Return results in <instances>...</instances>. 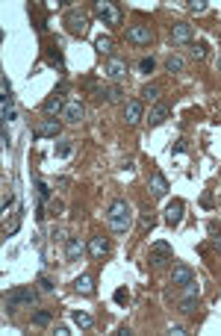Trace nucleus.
<instances>
[{"mask_svg": "<svg viewBox=\"0 0 221 336\" xmlns=\"http://www.w3.org/2000/svg\"><path fill=\"white\" fill-rule=\"evenodd\" d=\"M106 218H109V230L112 233H127L130 221H133V206L124 201V198H115L106 209Z\"/></svg>", "mask_w": 221, "mask_h": 336, "instance_id": "nucleus-1", "label": "nucleus"}, {"mask_svg": "<svg viewBox=\"0 0 221 336\" xmlns=\"http://www.w3.org/2000/svg\"><path fill=\"white\" fill-rule=\"evenodd\" d=\"M95 15L103 21V24H109V27H118V24H121V9H118L115 0H97Z\"/></svg>", "mask_w": 221, "mask_h": 336, "instance_id": "nucleus-2", "label": "nucleus"}, {"mask_svg": "<svg viewBox=\"0 0 221 336\" xmlns=\"http://www.w3.org/2000/svg\"><path fill=\"white\" fill-rule=\"evenodd\" d=\"M127 41H130V44L145 47V44H151V41H154V30H151L148 24L136 21V24H130V27H127Z\"/></svg>", "mask_w": 221, "mask_h": 336, "instance_id": "nucleus-3", "label": "nucleus"}, {"mask_svg": "<svg viewBox=\"0 0 221 336\" xmlns=\"http://www.w3.org/2000/svg\"><path fill=\"white\" fill-rule=\"evenodd\" d=\"M65 30H68L71 35H77V38H83V35L89 33V18H86L83 12L74 9V12L65 15Z\"/></svg>", "mask_w": 221, "mask_h": 336, "instance_id": "nucleus-4", "label": "nucleus"}, {"mask_svg": "<svg viewBox=\"0 0 221 336\" xmlns=\"http://www.w3.org/2000/svg\"><path fill=\"white\" fill-rule=\"evenodd\" d=\"M168 263H174V254H171V245L168 242H154V248H151V266H168Z\"/></svg>", "mask_w": 221, "mask_h": 336, "instance_id": "nucleus-5", "label": "nucleus"}, {"mask_svg": "<svg viewBox=\"0 0 221 336\" xmlns=\"http://www.w3.org/2000/svg\"><path fill=\"white\" fill-rule=\"evenodd\" d=\"M62 118L68 121V124H80V121L86 118V106H83V101H80V98H74V101H68V103H65Z\"/></svg>", "mask_w": 221, "mask_h": 336, "instance_id": "nucleus-6", "label": "nucleus"}, {"mask_svg": "<svg viewBox=\"0 0 221 336\" xmlns=\"http://www.w3.org/2000/svg\"><path fill=\"white\" fill-rule=\"evenodd\" d=\"M168 35H171V41H174V44H189L192 35H195V30H192L186 21H177V24H171Z\"/></svg>", "mask_w": 221, "mask_h": 336, "instance_id": "nucleus-7", "label": "nucleus"}, {"mask_svg": "<svg viewBox=\"0 0 221 336\" xmlns=\"http://www.w3.org/2000/svg\"><path fill=\"white\" fill-rule=\"evenodd\" d=\"M127 74H130V65H127L124 59H118V56H112V59L106 62V77H109V80H115V83H121V80H127Z\"/></svg>", "mask_w": 221, "mask_h": 336, "instance_id": "nucleus-8", "label": "nucleus"}, {"mask_svg": "<svg viewBox=\"0 0 221 336\" xmlns=\"http://www.w3.org/2000/svg\"><path fill=\"white\" fill-rule=\"evenodd\" d=\"M35 301H38V292H35L32 286H24V289H18V292L9 298V313H12L18 304H35Z\"/></svg>", "mask_w": 221, "mask_h": 336, "instance_id": "nucleus-9", "label": "nucleus"}, {"mask_svg": "<svg viewBox=\"0 0 221 336\" xmlns=\"http://www.w3.org/2000/svg\"><path fill=\"white\" fill-rule=\"evenodd\" d=\"M183 212H186V203H183V201H171L168 206H165V224L177 227V224L183 221Z\"/></svg>", "mask_w": 221, "mask_h": 336, "instance_id": "nucleus-10", "label": "nucleus"}, {"mask_svg": "<svg viewBox=\"0 0 221 336\" xmlns=\"http://www.w3.org/2000/svg\"><path fill=\"white\" fill-rule=\"evenodd\" d=\"M148 189H151V195H154V198H165V195H168V180L162 177V171H154V174H151Z\"/></svg>", "mask_w": 221, "mask_h": 336, "instance_id": "nucleus-11", "label": "nucleus"}, {"mask_svg": "<svg viewBox=\"0 0 221 336\" xmlns=\"http://www.w3.org/2000/svg\"><path fill=\"white\" fill-rule=\"evenodd\" d=\"M142 115H145V106H142V101H127V106H124V121L130 124V127H136V124L142 121Z\"/></svg>", "mask_w": 221, "mask_h": 336, "instance_id": "nucleus-12", "label": "nucleus"}, {"mask_svg": "<svg viewBox=\"0 0 221 336\" xmlns=\"http://www.w3.org/2000/svg\"><path fill=\"white\" fill-rule=\"evenodd\" d=\"M62 109H65L62 92H53L50 98H44V103H41V112H44V115H59Z\"/></svg>", "mask_w": 221, "mask_h": 336, "instance_id": "nucleus-13", "label": "nucleus"}, {"mask_svg": "<svg viewBox=\"0 0 221 336\" xmlns=\"http://www.w3.org/2000/svg\"><path fill=\"white\" fill-rule=\"evenodd\" d=\"M192 280H195V271H192L189 266H183V263H177L174 271H171V283H174V286H186Z\"/></svg>", "mask_w": 221, "mask_h": 336, "instance_id": "nucleus-14", "label": "nucleus"}, {"mask_svg": "<svg viewBox=\"0 0 221 336\" xmlns=\"http://www.w3.org/2000/svg\"><path fill=\"white\" fill-rule=\"evenodd\" d=\"M89 254H92L95 260L106 257V254H109V239H106V236H92V239H89Z\"/></svg>", "mask_w": 221, "mask_h": 336, "instance_id": "nucleus-15", "label": "nucleus"}, {"mask_svg": "<svg viewBox=\"0 0 221 336\" xmlns=\"http://www.w3.org/2000/svg\"><path fill=\"white\" fill-rule=\"evenodd\" d=\"M168 115H171V106H168V103H157V106L151 109V118H148V121H151V127H159V124L168 121Z\"/></svg>", "mask_w": 221, "mask_h": 336, "instance_id": "nucleus-16", "label": "nucleus"}, {"mask_svg": "<svg viewBox=\"0 0 221 336\" xmlns=\"http://www.w3.org/2000/svg\"><path fill=\"white\" fill-rule=\"evenodd\" d=\"M59 130H62L59 121H41V124L35 127V136H38V139H56Z\"/></svg>", "mask_w": 221, "mask_h": 336, "instance_id": "nucleus-17", "label": "nucleus"}, {"mask_svg": "<svg viewBox=\"0 0 221 336\" xmlns=\"http://www.w3.org/2000/svg\"><path fill=\"white\" fill-rule=\"evenodd\" d=\"M83 251H86V245H83L80 239H68V245H65V257H68V263H77V260L83 257Z\"/></svg>", "mask_w": 221, "mask_h": 336, "instance_id": "nucleus-18", "label": "nucleus"}, {"mask_svg": "<svg viewBox=\"0 0 221 336\" xmlns=\"http://www.w3.org/2000/svg\"><path fill=\"white\" fill-rule=\"evenodd\" d=\"M74 289H77L80 295L92 298V295H95V280H92L89 274H83V277H77V280H74Z\"/></svg>", "mask_w": 221, "mask_h": 336, "instance_id": "nucleus-19", "label": "nucleus"}, {"mask_svg": "<svg viewBox=\"0 0 221 336\" xmlns=\"http://www.w3.org/2000/svg\"><path fill=\"white\" fill-rule=\"evenodd\" d=\"M71 322H74L77 328H83V331H89V328L95 325V319H92L86 310H74V313H71Z\"/></svg>", "mask_w": 221, "mask_h": 336, "instance_id": "nucleus-20", "label": "nucleus"}, {"mask_svg": "<svg viewBox=\"0 0 221 336\" xmlns=\"http://www.w3.org/2000/svg\"><path fill=\"white\" fill-rule=\"evenodd\" d=\"M124 98V89L115 83V86H103V101H109V103H115V101H121Z\"/></svg>", "mask_w": 221, "mask_h": 336, "instance_id": "nucleus-21", "label": "nucleus"}, {"mask_svg": "<svg viewBox=\"0 0 221 336\" xmlns=\"http://www.w3.org/2000/svg\"><path fill=\"white\" fill-rule=\"evenodd\" d=\"M95 50L100 53V56H109V53H112V38H109V35H97V38H95Z\"/></svg>", "mask_w": 221, "mask_h": 336, "instance_id": "nucleus-22", "label": "nucleus"}, {"mask_svg": "<svg viewBox=\"0 0 221 336\" xmlns=\"http://www.w3.org/2000/svg\"><path fill=\"white\" fill-rule=\"evenodd\" d=\"M0 118H3V121H12V118H15V109H12V98H9V95L0 98Z\"/></svg>", "mask_w": 221, "mask_h": 336, "instance_id": "nucleus-23", "label": "nucleus"}, {"mask_svg": "<svg viewBox=\"0 0 221 336\" xmlns=\"http://www.w3.org/2000/svg\"><path fill=\"white\" fill-rule=\"evenodd\" d=\"M50 319H53V313H50V310H38V313H32V325H35V328L50 325Z\"/></svg>", "mask_w": 221, "mask_h": 336, "instance_id": "nucleus-24", "label": "nucleus"}, {"mask_svg": "<svg viewBox=\"0 0 221 336\" xmlns=\"http://www.w3.org/2000/svg\"><path fill=\"white\" fill-rule=\"evenodd\" d=\"M198 298H201V295H183L180 313H195V310H198Z\"/></svg>", "mask_w": 221, "mask_h": 336, "instance_id": "nucleus-25", "label": "nucleus"}, {"mask_svg": "<svg viewBox=\"0 0 221 336\" xmlns=\"http://www.w3.org/2000/svg\"><path fill=\"white\" fill-rule=\"evenodd\" d=\"M165 71H168V74H180V71H183V59L171 53V56L165 59Z\"/></svg>", "mask_w": 221, "mask_h": 336, "instance_id": "nucleus-26", "label": "nucleus"}, {"mask_svg": "<svg viewBox=\"0 0 221 336\" xmlns=\"http://www.w3.org/2000/svg\"><path fill=\"white\" fill-rule=\"evenodd\" d=\"M139 221H142V227H145V230H148V227H154V224H157L154 209H151V206H145V209H142V215H139Z\"/></svg>", "mask_w": 221, "mask_h": 336, "instance_id": "nucleus-27", "label": "nucleus"}, {"mask_svg": "<svg viewBox=\"0 0 221 336\" xmlns=\"http://www.w3.org/2000/svg\"><path fill=\"white\" fill-rule=\"evenodd\" d=\"M210 236H213V245H216V251L221 254V224H219V221H210Z\"/></svg>", "mask_w": 221, "mask_h": 336, "instance_id": "nucleus-28", "label": "nucleus"}, {"mask_svg": "<svg viewBox=\"0 0 221 336\" xmlns=\"http://www.w3.org/2000/svg\"><path fill=\"white\" fill-rule=\"evenodd\" d=\"M139 98H142V101H157V98H159V89H157V86H142Z\"/></svg>", "mask_w": 221, "mask_h": 336, "instance_id": "nucleus-29", "label": "nucleus"}, {"mask_svg": "<svg viewBox=\"0 0 221 336\" xmlns=\"http://www.w3.org/2000/svg\"><path fill=\"white\" fill-rule=\"evenodd\" d=\"M186 6H189V12H195V15H204L210 6H207V0H186Z\"/></svg>", "mask_w": 221, "mask_h": 336, "instance_id": "nucleus-30", "label": "nucleus"}, {"mask_svg": "<svg viewBox=\"0 0 221 336\" xmlns=\"http://www.w3.org/2000/svg\"><path fill=\"white\" fill-rule=\"evenodd\" d=\"M154 68H157L154 56H145V59H139V71H142V74H154Z\"/></svg>", "mask_w": 221, "mask_h": 336, "instance_id": "nucleus-31", "label": "nucleus"}, {"mask_svg": "<svg viewBox=\"0 0 221 336\" xmlns=\"http://www.w3.org/2000/svg\"><path fill=\"white\" fill-rule=\"evenodd\" d=\"M47 50H50V56H47V59H50V65L62 68V50H59L56 44H53V47H47Z\"/></svg>", "mask_w": 221, "mask_h": 336, "instance_id": "nucleus-32", "label": "nucleus"}, {"mask_svg": "<svg viewBox=\"0 0 221 336\" xmlns=\"http://www.w3.org/2000/svg\"><path fill=\"white\" fill-rule=\"evenodd\" d=\"M207 50H210V47H207L204 41H198V44H192V56H195V59H207Z\"/></svg>", "mask_w": 221, "mask_h": 336, "instance_id": "nucleus-33", "label": "nucleus"}, {"mask_svg": "<svg viewBox=\"0 0 221 336\" xmlns=\"http://www.w3.org/2000/svg\"><path fill=\"white\" fill-rule=\"evenodd\" d=\"M71 151H74V142H59L56 145V157H71Z\"/></svg>", "mask_w": 221, "mask_h": 336, "instance_id": "nucleus-34", "label": "nucleus"}, {"mask_svg": "<svg viewBox=\"0 0 221 336\" xmlns=\"http://www.w3.org/2000/svg\"><path fill=\"white\" fill-rule=\"evenodd\" d=\"M38 286H41V292H53V280H50L47 274H41V277H38Z\"/></svg>", "mask_w": 221, "mask_h": 336, "instance_id": "nucleus-35", "label": "nucleus"}, {"mask_svg": "<svg viewBox=\"0 0 221 336\" xmlns=\"http://www.w3.org/2000/svg\"><path fill=\"white\" fill-rule=\"evenodd\" d=\"M171 154H186V139H177V142L171 145Z\"/></svg>", "mask_w": 221, "mask_h": 336, "instance_id": "nucleus-36", "label": "nucleus"}, {"mask_svg": "<svg viewBox=\"0 0 221 336\" xmlns=\"http://www.w3.org/2000/svg\"><path fill=\"white\" fill-rule=\"evenodd\" d=\"M35 186H38V195H41V201H47V198H50V186H47V183H41V180H38Z\"/></svg>", "mask_w": 221, "mask_h": 336, "instance_id": "nucleus-37", "label": "nucleus"}, {"mask_svg": "<svg viewBox=\"0 0 221 336\" xmlns=\"http://www.w3.org/2000/svg\"><path fill=\"white\" fill-rule=\"evenodd\" d=\"M168 334H171V336H186V328H183V325H171V328H168Z\"/></svg>", "mask_w": 221, "mask_h": 336, "instance_id": "nucleus-38", "label": "nucleus"}, {"mask_svg": "<svg viewBox=\"0 0 221 336\" xmlns=\"http://www.w3.org/2000/svg\"><path fill=\"white\" fill-rule=\"evenodd\" d=\"M127 298H130V295H127V289H118V292H115V304H124Z\"/></svg>", "mask_w": 221, "mask_h": 336, "instance_id": "nucleus-39", "label": "nucleus"}, {"mask_svg": "<svg viewBox=\"0 0 221 336\" xmlns=\"http://www.w3.org/2000/svg\"><path fill=\"white\" fill-rule=\"evenodd\" d=\"M219 71H221V56H219Z\"/></svg>", "mask_w": 221, "mask_h": 336, "instance_id": "nucleus-40", "label": "nucleus"}, {"mask_svg": "<svg viewBox=\"0 0 221 336\" xmlns=\"http://www.w3.org/2000/svg\"><path fill=\"white\" fill-rule=\"evenodd\" d=\"M219 203H221V192H219Z\"/></svg>", "mask_w": 221, "mask_h": 336, "instance_id": "nucleus-41", "label": "nucleus"}]
</instances>
